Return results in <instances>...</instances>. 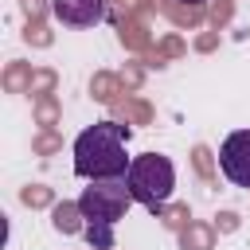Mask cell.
Segmentation results:
<instances>
[{"label":"cell","mask_w":250,"mask_h":250,"mask_svg":"<svg viewBox=\"0 0 250 250\" xmlns=\"http://www.w3.org/2000/svg\"><path fill=\"white\" fill-rule=\"evenodd\" d=\"M51 90H55V74H51V70H35L27 94H35V98H51Z\"/></svg>","instance_id":"4fadbf2b"},{"label":"cell","mask_w":250,"mask_h":250,"mask_svg":"<svg viewBox=\"0 0 250 250\" xmlns=\"http://www.w3.org/2000/svg\"><path fill=\"white\" fill-rule=\"evenodd\" d=\"M195 168H199V172H203V176H211V152H207V148H203V145H199V148H195Z\"/></svg>","instance_id":"d6986e66"},{"label":"cell","mask_w":250,"mask_h":250,"mask_svg":"<svg viewBox=\"0 0 250 250\" xmlns=\"http://www.w3.org/2000/svg\"><path fill=\"white\" fill-rule=\"evenodd\" d=\"M184 219H188V207H172V211H164V223H168V227H180Z\"/></svg>","instance_id":"ffe728a7"},{"label":"cell","mask_w":250,"mask_h":250,"mask_svg":"<svg viewBox=\"0 0 250 250\" xmlns=\"http://www.w3.org/2000/svg\"><path fill=\"white\" fill-rule=\"evenodd\" d=\"M31 78H35V70H31L27 62H12V66L4 70V86H8L12 94H27V90H31Z\"/></svg>","instance_id":"ba28073f"},{"label":"cell","mask_w":250,"mask_h":250,"mask_svg":"<svg viewBox=\"0 0 250 250\" xmlns=\"http://www.w3.org/2000/svg\"><path fill=\"white\" fill-rule=\"evenodd\" d=\"M121 117H125V125L129 121H148V105L145 102H125L121 105Z\"/></svg>","instance_id":"2e32d148"},{"label":"cell","mask_w":250,"mask_h":250,"mask_svg":"<svg viewBox=\"0 0 250 250\" xmlns=\"http://www.w3.org/2000/svg\"><path fill=\"white\" fill-rule=\"evenodd\" d=\"M176 4H195V8H199V4H207V0H176Z\"/></svg>","instance_id":"cb8c5ba5"},{"label":"cell","mask_w":250,"mask_h":250,"mask_svg":"<svg viewBox=\"0 0 250 250\" xmlns=\"http://www.w3.org/2000/svg\"><path fill=\"white\" fill-rule=\"evenodd\" d=\"M133 191L125 180H94V188L82 191L78 207L86 215V238L94 250H109L113 246V223L129 211Z\"/></svg>","instance_id":"7a4b0ae2"},{"label":"cell","mask_w":250,"mask_h":250,"mask_svg":"<svg viewBox=\"0 0 250 250\" xmlns=\"http://www.w3.org/2000/svg\"><path fill=\"white\" fill-rule=\"evenodd\" d=\"M125 184H129L137 203H145L148 211H164L172 199V188H176V168L160 152H141V156H133Z\"/></svg>","instance_id":"3957f363"},{"label":"cell","mask_w":250,"mask_h":250,"mask_svg":"<svg viewBox=\"0 0 250 250\" xmlns=\"http://www.w3.org/2000/svg\"><path fill=\"white\" fill-rule=\"evenodd\" d=\"M121 43H129V47H145V43H148L145 23H137V20H121Z\"/></svg>","instance_id":"7c38bea8"},{"label":"cell","mask_w":250,"mask_h":250,"mask_svg":"<svg viewBox=\"0 0 250 250\" xmlns=\"http://www.w3.org/2000/svg\"><path fill=\"white\" fill-rule=\"evenodd\" d=\"M55 148H59V137H55V133L35 137V152H55Z\"/></svg>","instance_id":"ac0fdd59"},{"label":"cell","mask_w":250,"mask_h":250,"mask_svg":"<svg viewBox=\"0 0 250 250\" xmlns=\"http://www.w3.org/2000/svg\"><path fill=\"white\" fill-rule=\"evenodd\" d=\"M180 246H184V250H211V246H215V230L203 227V223H188V227L180 230Z\"/></svg>","instance_id":"52a82bcc"},{"label":"cell","mask_w":250,"mask_h":250,"mask_svg":"<svg viewBox=\"0 0 250 250\" xmlns=\"http://www.w3.org/2000/svg\"><path fill=\"white\" fill-rule=\"evenodd\" d=\"M90 94H94L98 102H113V98H117V78H113V74H94Z\"/></svg>","instance_id":"30bf717a"},{"label":"cell","mask_w":250,"mask_h":250,"mask_svg":"<svg viewBox=\"0 0 250 250\" xmlns=\"http://www.w3.org/2000/svg\"><path fill=\"white\" fill-rule=\"evenodd\" d=\"M109 0H51V12L70 27H94L105 20Z\"/></svg>","instance_id":"5b68a950"},{"label":"cell","mask_w":250,"mask_h":250,"mask_svg":"<svg viewBox=\"0 0 250 250\" xmlns=\"http://www.w3.org/2000/svg\"><path fill=\"white\" fill-rule=\"evenodd\" d=\"M20 8L27 12V20H31V23H43V12H47V4H43V0H20Z\"/></svg>","instance_id":"e0dca14e"},{"label":"cell","mask_w":250,"mask_h":250,"mask_svg":"<svg viewBox=\"0 0 250 250\" xmlns=\"http://www.w3.org/2000/svg\"><path fill=\"white\" fill-rule=\"evenodd\" d=\"M234 227H238V215L223 211V215H219V230H234Z\"/></svg>","instance_id":"44dd1931"},{"label":"cell","mask_w":250,"mask_h":250,"mask_svg":"<svg viewBox=\"0 0 250 250\" xmlns=\"http://www.w3.org/2000/svg\"><path fill=\"white\" fill-rule=\"evenodd\" d=\"M219 168L234 188L250 191V129H234L219 145Z\"/></svg>","instance_id":"277c9868"},{"label":"cell","mask_w":250,"mask_h":250,"mask_svg":"<svg viewBox=\"0 0 250 250\" xmlns=\"http://www.w3.org/2000/svg\"><path fill=\"white\" fill-rule=\"evenodd\" d=\"M35 117H39V125H55V121H59V105H55V98H39Z\"/></svg>","instance_id":"5bb4252c"},{"label":"cell","mask_w":250,"mask_h":250,"mask_svg":"<svg viewBox=\"0 0 250 250\" xmlns=\"http://www.w3.org/2000/svg\"><path fill=\"white\" fill-rule=\"evenodd\" d=\"M20 199H23L27 207H47V203L55 199V191H51V188H43V184H27V188L20 191Z\"/></svg>","instance_id":"8fae6325"},{"label":"cell","mask_w":250,"mask_h":250,"mask_svg":"<svg viewBox=\"0 0 250 250\" xmlns=\"http://www.w3.org/2000/svg\"><path fill=\"white\" fill-rule=\"evenodd\" d=\"M129 125L121 121H94L74 141V172L82 180H125L133 156H125Z\"/></svg>","instance_id":"6da1fadb"},{"label":"cell","mask_w":250,"mask_h":250,"mask_svg":"<svg viewBox=\"0 0 250 250\" xmlns=\"http://www.w3.org/2000/svg\"><path fill=\"white\" fill-rule=\"evenodd\" d=\"M160 51H164V55H180V51H184V47H180V43H176V39H164V47H160Z\"/></svg>","instance_id":"603a6c76"},{"label":"cell","mask_w":250,"mask_h":250,"mask_svg":"<svg viewBox=\"0 0 250 250\" xmlns=\"http://www.w3.org/2000/svg\"><path fill=\"white\" fill-rule=\"evenodd\" d=\"M227 16H230V0H223V4H219V8H215V23H223V20H227Z\"/></svg>","instance_id":"7402d4cb"},{"label":"cell","mask_w":250,"mask_h":250,"mask_svg":"<svg viewBox=\"0 0 250 250\" xmlns=\"http://www.w3.org/2000/svg\"><path fill=\"white\" fill-rule=\"evenodd\" d=\"M23 39H27V43H35V47H51V35H47V27H43V23H31V20H27V31H23Z\"/></svg>","instance_id":"9a60e30c"},{"label":"cell","mask_w":250,"mask_h":250,"mask_svg":"<svg viewBox=\"0 0 250 250\" xmlns=\"http://www.w3.org/2000/svg\"><path fill=\"white\" fill-rule=\"evenodd\" d=\"M164 12H168L176 23H188V27H195V23L203 20V8H195V4H176V0H168Z\"/></svg>","instance_id":"9c48e42d"},{"label":"cell","mask_w":250,"mask_h":250,"mask_svg":"<svg viewBox=\"0 0 250 250\" xmlns=\"http://www.w3.org/2000/svg\"><path fill=\"white\" fill-rule=\"evenodd\" d=\"M82 219H86V215H82V207H78V203H66V199H62V203H55V211H51V223H55V230H59V234H78V230H86V227H82Z\"/></svg>","instance_id":"8992f818"}]
</instances>
